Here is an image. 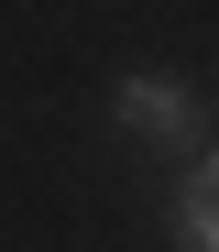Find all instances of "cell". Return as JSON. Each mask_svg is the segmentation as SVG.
<instances>
[{
  "mask_svg": "<svg viewBox=\"0 0 219 252\" xmlns=\"http://www.w3.org/2000/svg\"><path fill=\"white\" fill-rule=\"evenodd\" d=\"M110 121L131 143H154V154H197V88H175V77H121Z\"/></svg>",
  "mask_w": 219,
  "mask_h": 252,
  "instance_id": "1",
  "label": "cell"
},
{
  "mask_svg": "<svg viewBox=\"0 0 219 252\" xmlns=\"http://www.w3.org/2000/svg\"><path fill=\"white\" fill-rule=\"evenodd\" d=\"M164 230H175V252H219V143H208V154L187 164V187H175Z\"/></svg>",
  "mask_w": 219,
  "mask_h": 252,
  "instance_id": "2",
  "label": "cell"
}]
</instances>
